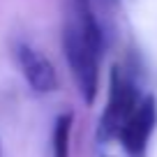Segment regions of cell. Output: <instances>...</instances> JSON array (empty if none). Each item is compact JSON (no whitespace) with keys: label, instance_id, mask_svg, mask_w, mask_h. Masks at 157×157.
<instances>
[{"label":"cell","instance_id":"1","mask_svg":"<svg viewBox=\"0 0 157 157\" xmlns=\"http://www.w3.org/2000/svg\"><path fill=\"white\" fill-rule=\"evenodd\" d=\"M102 46V30L93 16L90 0H74V16L67 19L63 30V51L86 104L97 97Z\"/></svg>","mask_w":157,"mask_h":157},{"label":"cell","instance_id":"5","mask_svg":"<svg viewBox=\"0 0 157 157\" xmlns=\"http://www.w3.org/2000/svg\"><path fill=\"white\" fill-rule=\"evenodd\" d=\"M72 125H74V116L69 111L60 113L53 120L51 157H69V152H72Z\"/></svg>","mask_w":157,"mask_h":157},{"label":"cell","instance_id":"2","mask_svg":"<svg viewBox=\"0 0 157 157\" xmlns=\"http://www.w3.org/2000/svg\"><path fill=\"white\" fill-rule=\"evenodd\" d=\"M141 97L143 95H139L134 78L120 65H113L111 76H109V99H106V106H104V113L97 125L99 143H109L120 136V129L125 127L129 116L136 111Z\"/></svg>","mask_w":157,"mask_h":157},{"label":"cell","instance_id":"6","mask_svg":"<svg viewBox=\"0 0 157 157\" xmlns=\"http://www.w3.org/2000/svg\"><path fill=\"white\" fill-rule=\"evenodd\" d=\"M0 157H2V148H0Z\"/></svg>","mask_w":157,"mask_h":157},{"label":"cell","instance_id":"4","mask_svg":"<svg viewBox=\"0 0 157 157\" xmlns=\"http://www.w3.org/2000/svg\"><path fill=\"white\" fill-rule=\"evenodd\" d=\"M16 60H19L23 78L35 93H53L58 88V72L42 51L19 42L16 44Z\"/></svg>","mask_w":157,"mask_h":157},{"label":"cell","instance_id":"3","mask_svg":"<svg viewBox=\"0 0 157 157\" xmlns=\"http://www.w3.org/2000/svg\"><path fill=\"white\" fill-rule=\"evenodd\" d=\"M157 125V99L152 95H143L136 111L129 116L125 127L120 129V146L127 152V157H146L150 136Z\"/></svg>","mask_w":157,"mask_h":157}]
</instances>
